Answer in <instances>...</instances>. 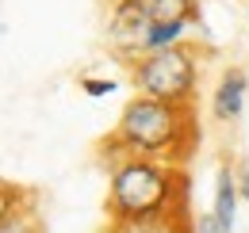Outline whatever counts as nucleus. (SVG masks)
Instances as JSON below:
<instances>
[{
	"label": "nucleus",
	"instance_id": "obj_9",
	"mask_svg": "<svg viewBox=\"0 0 249 233\" xmlns=\"http://www.w3.org/2000/svg\"><path fill=\"white\" fill-rule=\"evenodd\" d=\"M0 233H46L42 226V214H38V206L27 203L23 210H16L8 222H0Z\"/></svg>",
	"mask_w": 249,
	"mask_h": 233
},
{
	"label": "nucleus",
	"instance_id": "obj_4",
	"mask_svg": "<svg viewBox=\"0 0 249 233\" xmlns=\"http://www.w3.org/2000/svg\"><path fill=\"white\" fill-rule=\"evenodd\" d=\"M107 50L123 65H134L138 58H146V38H150V19L138 12L134 0H111L107 12Z\"/></svg>",
	"mask_w": 249,
	"mask_h": 233
},
{
	"label": "nucleus",
	"instance_id": "obj_10",
	"mask_svg": "<svg viewBox=\"0 0 249 233\" xmlns=\"http://www.w3.org/2000/svg\"><path fill=\"white\" fill-rule=\"evenodd\" d=\"M27 203H35V199L19 187V183H12V180H4V176H0V222H8L16 210H23Z\"/></svg>",
	"mask_w": 249,
	"mask_h": 233
},
{
	"label": "nucleus",
	"instance_id": "obj_3",
	"mask_svg": "<svg viewBox=\"0 0 249 233\" xmlns=\"http://www.w3.org/2000/svg\"><path fill=\"white\" fill-rule=\"evenodd\" d=\"M126 69H130L134 96L177 103V107H192L196 96H199V81H203V50L196 42H188V46L146 54V58H138Z\"/></svg>",
	"mask_w": 249,
	"mask_h": 233
},
{
	"label": "nucleus",
	"instance_id": "obj_7",
	"mask_svg": "<svg viewBox=\"0 0 249 233\" xmlns=\"http://www.w3.org/2000/svg\"><path fill=\"white\" fill-rule=\"evenodd\" d=\"M134 4H138V12H142L150 23H192L196 34L207 38L199 0H134Z\"/></svg>",
	"mask_w": 249,
	"mask_h": 233
},
{
	"label": "nucleus",
	"instance_id": "obj_5",
	"mask_svg": "<svg viewBox=\"0 0 249 233\" xmlns=\"http://www.w3.org/2000/svg\"><path fill=\"white\" fill-rule=\"evenodd\" d=\"M246 103H249V73L238 69V65L222 69L215 88H211V115H215V122L234 126L246 115Z\"/></svg>",
	"mask_w": 249,
	"mask_h": 233
},
{
	"label": "nucleus",
	"instance_id": "obj_2",
	"mask_svg": "<svg viewBox=\"0 0 249 233\" xmlns=\"http://www.w3.org/2000/svg\"><path fill=\"white\" fill-rule=\"evenodd\" d=\"M188 206V172L180 165L119 157L107 165V218H150Z\"/></svg>",
	"mask_w": 249,
	"mask_h": 233
},
{
	"label": "nucleus",
	"instance_id": "obj_12",
	"mask_svg": "<svg viewBox=\"0 0 249 233\" xmlns=\"http://www.w3.org/2000/svg\"><path fill=\"white\" fill-rule=\"evenodd\" d=\"M192 233H226V230L218 226V218L211 214V210H203V214L192 218Z\"/></svg>",
	"mask_w": 249,
	"mask_h": 233
},
{
	"label": "nucleus",
	"instance_id": "obj_6",
	"mask_svg": "<svg viewBox=\"0 0 249 233\" xmlns=\"http://www.w3.org/2000/svg\"><path fill=\"white\" fill-rule=\"evenodd\" d=\"M238 206H242V191H238V176L234 165L222 161L215 168V195H211V214L218 218V226L226 233L238 230Z\"/></svg>",
	"mask_w": 249,
	"mask_h": 233
},
{
	"label": "nucleus",
	"instance_id": "obj_8",
	"mask_svg": "<svg viewBox=\"0 0 249 233\" xmlns=\"http://www.w3.org/2000/svg\"><path fill=\"white\" fill-rule=\"evenodd\" d=\"M192 210H169V214H150V218H126L111 222L107 233H192Z\"/></svg>",
	"mask_w": 249,
	"mask_h": 233
},
{
	"label": "nucleus",
	"instance_id": "obj_13",
	"mask_svg": "<svg viewBox=\"0 0 249 233\" xmlns=\"http://www.w3.org/2000/svg\"><path fill=\"white\" fill-rule=\"evenodd\" d=\"M234 176H238V191H242V203H249V153L234 165Z\"/></svg>",
	"mask_w": 249,
	"mask_h": 233
},
{
	"label": "nucleus",
	"instance_id": "obj_11",
	"mask_svg": "<svg viewBox=\"0 0 249 233\" xmlns=\"http://www.w3.org/2000/svg\"><path fill=\"white\" fill-rule=\"evenodd\" d=\"M81 92L89 100H104V96L119 92V81H111V77H81Z\"/></svg>",
	"mask_w": 249,
	"mask_h": 233
},
{
	"label": "nucleus",
	"instance_id": "obj_1",
	"mask_svg": "<svg viewBox=\"0 0 249 233\" xmlns=\"http://www.w3.org/2000/svg\"><path fill=\"white\" fill-rule=\"evenodd\" d=\"M196 142H199L196 107H177V103L134 96V100L123 103V111L115 118V130L104 142V153L111 161L146 157V161H165V165L184 168Z\"/></svg>",
	"mask_w": 249,
	"mask_h": 233
}]
</instances>
